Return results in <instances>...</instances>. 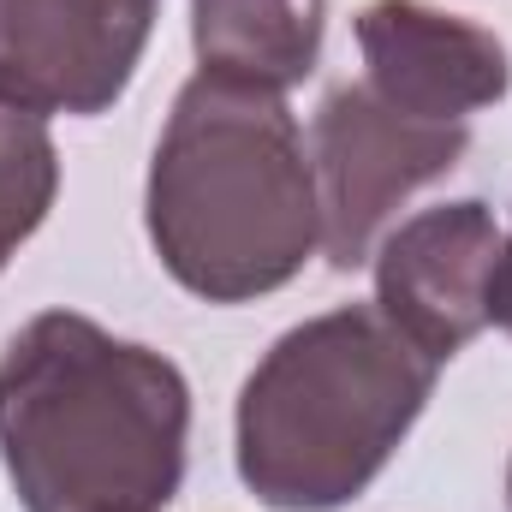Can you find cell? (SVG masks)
Listing matches in <instances>:
<instances>
[{"label":"cell","instance_id":"cell-3","mask_svg":"<svg viewBox=\"0 0 512 512\" xmlns=\"http://www.w3.org/2000/svg\"><path fill=\"white\" fill-rule=\"evenodd\" d=\"M423 358L376 304L298 322L239 393V477L274 512L358 501L435 393Z\"/></svg>","mask_w":512,"mask_h":512},{"label":"cell","instance_id":"cell-2","mask_svg":"<svg viewBox=\"0 0 512 512\" xmlns=\"http://www.w3.org/2000/svg\"><path fill=\"white\" fill-rule=\"evenodd\" d=\"M143 209L161 268L209 304L280 292L322 245L316 173L286 96L221 72L179 90Z\"/></svg>","mask_w":512,"mask_h":512},{"label":"cell","instance_id":"cell-10","mask_svg":"<svg viewBox=\"0 0 512 512\" xmlns=\"http://www.w3.org/2000/svg\"><path fill=\"white\" fill-rule=\"evenodd\" d=\"M489 316H495V322L512 334V239H507V251H501V268H495V298H489Z\"/></svg>","mask_w":512,"mask_h":512},{"label":"cell","instance_id":"cell-5","mask_svg":"<svg viewBox=\"0 0 512 512\" xmlns=\"http://www.w3.org/2000/svg\"><path fill=\"white\" fill-rule=\"evenodd\" d=\"M149 24L155 0H0V96L30 114H108Z\"/></svg>","mask_w":512,"mask_h":512},{"label":"cell","instance_id":"cell-4","mask_svg":"<svg viewBox=\"0 0 512 512\" xmlns=\"http://www.w3.org/2000/svg\"><path fill=\"white\" fill-rule=\"evenodd\" d=\"M465 149H471V126H435V120L399 114L370 84H340L316 108V137H310L328 262L358 268L387 215L417 185L453 173Z\"/></svg>","mask_w":512,"mask_h":512},{"label":"cell","instance_id":"cell-1","mask_svg":"<svg viewBox=\"0 0 512 512\" xmlns=\"http://www.w3.org/2000/svg\"><path fill=\"white\" fill-rule=\"evenodd\" d=\"M185 435V376L78 310L30 316L0 352V465L24 512H161Z\"/></svg>","mask_w":512,"mask_h":512},{"label":"cell","instance_id":"cell-8","mask_svg":"<svg viewBox=\"0 0 512 512\" xmlns=\"http://www.w3.org/2000/svg\"><path fill=\"white\" fill-rule=\"evenodd\" d=\"M203 72L292 90L322 60V0H191Z\"/></svg>","mask_w":512,"mask_h":512},{"label":"cell","instance_id":"cell-9","mask_svg":"<svg viewBox=\"0 0 512 512\" xmlns=\"http://www.w3.org/2000/svg\"><path fill=\"white\" fill-rule=\"evenodd\" d=\"M60 191V155L48 120L0 96V268L54 209Z\"/></svg>","mask_w":512,"mask_h":512},{"label":"cell","instance_id":"cell-11","mask_svg":"<svg viewBox=\"0 0 512 512\" xmlns=\"http://www.w3.org/2000/svg\"><path fill=\"white\" fill-rule=\"evenodd\" d=\"M507 501H512V465H507Z\"/></svg>","mask_w":512,"mask_h":512},{"label":"cell","instance_id":"cell-7","mask_svg":"<svg viewBox=\"0 0 512 512\" xmlns=\"http://www.w3.org/2000/svg\"><path fill=\"white\" fill-rule=\"evenodd\" d=\"M358 48L364 84L399 114L435 126H465L477 108H495L512 84L501 36L429 0H370L358 12Z\"/></svg>","mask_w":512,"mask_h":512},{"label":"cell","instance_id":"cell-6","mask_svg":"<svg viewBox=\"0 0 512 512\" xmlns=\"http://www.w3.org/2000/svg\"><path fill=\"white\" fill-rule=\"evenodd\" d=\"M507 233L483 203H441L411 215L382 239L376 256V310L435 364L459 358L495 316V268Z\"/></svg>","mask_w":512,"mask_h":512}]
</instances>
